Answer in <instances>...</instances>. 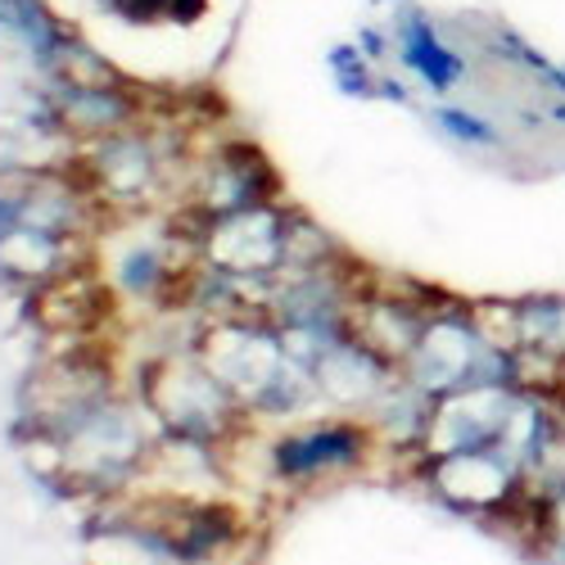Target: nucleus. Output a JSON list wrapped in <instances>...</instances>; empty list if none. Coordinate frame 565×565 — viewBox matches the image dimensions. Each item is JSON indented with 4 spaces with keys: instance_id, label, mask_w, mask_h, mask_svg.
I'll list each match as a JSON object with an SVG mask.
<instances>
[{
    "instance_id": "f257e3e1",
    "label": "nucleus",
    "mask_w": 565,
    "mask_h": 565,
    "mask_svg": "<svg viewBox=\"0 0 565 565\" xmlns=\"http://www.w3.org/2000/svg\"><path fill=\"white\" fill-rule=\"evenodd\" d=\"M390 32H394L398 68L412 73V82L420 90H430L435 100H448L476 73V60L448 41L439 14L430 6H420V0H407V6L390 10Z\"/></svg>"
},
{
    "instance_id": "f03ea898",
    "label": "nucleus",
    "mask_w": 565,
    "mask_h": 565,
    "mask_svg": "<svg viewBox=\"0 0 565 565\" xmlns=\"http://www.w3.org/2000/svg\"><path fill=\"white\" fill-rule=\"evenodd\" d=\"M286 226L290 213L276 204H258V209H241L213 222L209 241H204V258L231 276H271L286 271Z\"/></svg>"
},
{
    "instance_id": "7ed1b4c3",
    "label": "nucleus",
    "mask_w": 565,
    "mask_h": 565,
    "mask_svg": "<svg viewBox=\"0 0 565 565\" xmlns=\"http://www.w3.org/2000/svg\"><path fill=\"white\" fill-rule=\"evenodd\" d=\"M86 172H90V191L96 195L118 200V204H140L159 191L163 154L140 127H127V131L90 140Z\"/></svg>"
},
{
    "instance_id": "20e7f679",
    "label": "nucleus",
    "mask_w": 565,
    "mask_h": 565,
    "mask_svg": "<svg viewBox=\"0 0 565 565\" xmlns=\"http://www.w3.org/2000/svg\"><path fill=\"white\" fill-rule=\"evenodd\" d=\"M276 195H280V177L267 163V154L254 146V140H226L204 168L195 204L213 217H226V213H241V209L276 204Z\"/></svg>"
},
{
    "instance_id": "39448f33",
    "label": "nucleus",
    "mask_w": 565,
    "mask_h": 565,
    "mask_svg": "<svg viewBox=\"0 0 565 565\" xmlns=\"http://www.w3.org/2000/svg\"><path fill=\"white\" fill-rule=\"evenodd\" d=\"M64 136L100 140L140 122V100L122 82H51Z\"/></svg>"
},
{
    "instance_id": "423d86ee",
    "label": "nucleus",
    "mask_w": 565,
    "mask_h": 565,
    "mask_svg": "<svg viewBox=\"0 0 565 565\" xmlns=\"http://www.w3.org/2000/svg\"><path fill=\"white\" fill-rule=\"evenodd\" d=\"M371 448V435L362 426H344V420H331V426L317 430H299L271 444V466L276 476L286 480H312L321 470H344L358 466Z\"/></svg>"
},
{
    "instance_id": "0eeeda50",
    "label": "nucleus",
    "mask_w": 565,
    "mask_h": 565,
    "mask_svg": "<svg viewBox=\"0 0 565 565\" xmlns=\"http://www.w3.org/2000/svg\"><path fill=\"white\" fill-rule=\"evenodd\" d=\"M96 6L131 28H195L200 19H209L213 0H96Z\"/></svg>"
},
{
    "instance_id": "6e6552de",
    "label": "nucleus",
    "mask_w": 565,
    "mask_h": 565,
    "mask_svg": "<svg viewBox=\"0 0 565 565\" xmlns=\"http://www.w3.org/2000/svg\"><path fill=\"white\" fill-rule=\"evenodd\" d=\"M430 122L452 140V146L461 150H502L507 146V131L480 114V109H470V105H452V100H435L430 109Z\"/></svg>"
},
{
    "instance_id": "1a4fd4ad",
    "label": "nucleus",
    "mask_w": 565,
    "mask_h": 565,
    "mask_svg": "<svg viewBox=\"0 0 565 565\" xmlns=\"http://www.w3.org/2000/svg\"><path fill=\"white\" fill-rule=\"evenodd\" d=\"M326 68H331V82H335L340 96H349V100H375V86H381V68L385 64L366 60L358 41H340V45L326 51Z\"/></svg>"
},
{
    "instance_id": "9d476101",
    "label": "nucleus",
    "mask_w": 565,
    "mask_h": 565,
    "mask_svg": "<svg viewBox=\"0 0 565 565\" xmlns=\"http://www.w3.org/2000/svg\"><path fill=\"white\" fill-rule=\"evenodd\" d=\"M353 41L362 45V55L375 60V64H390L394 60V32H390V23H358Z\"/></svg>"
},
{
    "instance_id": "9b49d317",
    "label": "nucleus",
    "mask_w": 565,
    "mask_h": 565,
    "mask_svg": "<svg viewBox=\"0 0 565 565\" xmlns=\"http://www.w3.org/2000/svg\"><path fill=\"white\" fill-rule=\"evenodd\" d=\"M375 100H390V105H403V109H412V90H407V82H403L398 73L381 68V86H375Z\"/></svg>"
}]
</instances>
